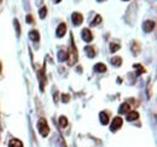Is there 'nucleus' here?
Segmentation results:
<instances>
[{"mask_svg":"<svg viewBox=\"0 0 157 147\" xmlns=\"http://www.w3.org/2000/svg\"><path fill=\"white\" fill-rule=\"evenodd\" d=\"M70 47H69V51H68V64L69 65H74L76 62H78V51H76V46L73 41V35L70 36Z\"/></svg>","mask_w":157,"mask_h":147,"instance_id":"obj_1","label":"nucleus"},{"mask_svg":"<svg viewBox=\"0 0 157 147\" xmlns=\"http://www.w3.org/2000/svg\"><path fill=\"white\" fill-rule=\"evenodd\" d=\"M38 130H39L40 135L42 138H46L50 133V127L47 124V121L45 118H40L39 122H38Z\"/></svg>","mask_w":157,"mask_h":147,"instance_id":"obj_2","label":"nucleus"},{"mask_svg":"<svg viewBox=\"0 0 157 147\" xmlns=\"http://www.w3.org/2000/svg\"><path fill=\"white\" fill-rule=\"evenodd\" d=\"M122 124H123L122 118L121 117H115V118H113V122L110 124V130L111 131H117L118 129L122 127Z\"/></svg>","mask_w":157,"mask_h":147,"instance_id":"obj_3","label":"nucleus"},{"mask_svg":"<svg viewBox=\"0 0 157 147\" xmlns=\"http://www.w3.org/2000/svg\"><path fill=\"white\" fill-rule=\"evenodd\" d=\"M38 77H39L40 81V91L44 92V88H45V83H46V76H45V69H40L38 71Z\"/></svg>","mask_w":157,"mask_h":147,"instance_id":"obj_4","label":"nucleus"},{"mask_svg":"<svg viewBox=\"0 0 157 147\" xmlns=\"http://www.w3.org/2000/svg\"><path fill=\"white\" fill-rule=\"evenodd\" d=\"M81 36L83 39V41H86V42H91L92 39H93V35H92V33L88 28H85V29L81 30Z\"/></svg>","mask_w":157,"mask_h":147,"instance_id":"obj_5","label":"nucleus"},{"mask_svg":"<svg viewBox=\"0 0 157 147\" xmlns=\"http://www.w3.org/2000/svg\"><path fill=\"white\" fill-rule=\"evenodd\" d=\"M155 28V22L154 21H145L143 23V29L145 33H151Z\"/></svg>","mask_w":157,"mask_h":147,"instance_id":"obj_6","label":"nucleus"},{"mask_svg":"<svg viewBox=\"0 0 157 147\" xmlns=\"http://www.w3.org/2000/svg\"><path fill=\"white\" fill-rule=\"evenodd\" d=\"M71 21H73V24L78 27V25H80V24L82 23L83 16H82L81 13H78V12H74V13L71 15Z\"/></svg>","mask_w":157,"mask_h":147,"instance_id":"obj_7","label":"nucleus"},{"mask_svg":"<svg viewBox=\"0 0 157 147\" xmlns=\"http://www.w3.org/2000/svg\"><path fill=\"white\" fill-rule=\"evenodd\" d=\"M65 32H67L65 23H60L58 27H57V29H56V35H57V37H63L64 34H65Z\"/></svg>","mask_w":157,"mask_h":147,"instance_id":"obj_8","label":"nucleus"},{"mask_svg":"<svg viewBox=\"0 0 157 147\" xmlns=\"http://www.w3.org/2000/svg\"><path fill=\"white\" fill-rule=\"evenodd\" d=\"M127 121L128 122H132V121H137L138 118H139V113H138L137 111H129L128 113H127Z\"/></svg>","mask_w":157,"mask_h":147,"instance_id":"obj_9","label":"nucleus"},{"mask_svg":"<svg viewBox=\"0 0 157 147\" xmlns=\"http://www.w3.org/2000/svg\"><path fill=\"white\" fill-rule=\"evenodd\" d=\"M94 71L96 73H99V74H101V73H105L106 71V65L105 64H103V63H97L96 65H94Z\"/></svg>","mask_w":157,"mask_h":147,"instance_id":"obj_10","label":"nucleus"},{"mask_svg":"<svg viewBox=\"0 0 157 147\" xmlns=\"http://www.w3.org/2000/svg\"><path fill=\"white\" fill-rule=\"evenodd\" d=\"M29 39H30L32 41H34V42H39L40 35H39V33H38V30H30V32H29Z\"/></svg>","mask_w":157,"mask_h":147,"instance_id":"obj_11","label":"nucleus"},{"mask_svg":"<svg viewBox=\"0 0 157 147\" xmlns=\"http://www.w3.org/2000/svg\"><path fill=\"white\" fill-rule=\"evenodd\" d=\"M131 110V105L128 104V103H123L121 106H120V109H118V113H128Z\"/></svg>","mask_w":157,"mask_h":147,"instance_id":"obj_12","label":"nucleus"},{"mask_svg":"<svg viewBox=\"0 0 157 147\" xmlns=\"http://www.w3.org/2000/svg\"><path fill=\"white\" fill-rule=\"evenodd\" d=\"M85 52H86V55L88 58H94L96 57V50H94V47H92V46H87L86 48H85Z\"/></svg>","mask_w":157,"mask_h":147,"instance_id":"obj_13","label":"nucleus"},{"mask_svg":"<svg viewBox=\"0 0 157 147\" xmlns=\"http://www.w3.org/2000/svg\"><path fill=\"white\" fill-rule=\"evenodd\" d=\"M99 119H100V123L103 126H106L109 123V117H108L106 112H100L99 113Z\"/></svg>","mask_w":157,"mask_h":147,"instance_id":"obj_14","label":"nucleus"},{"mask_svg":"<svg viewBox=\"0 0 157 147\" xmlns=\"http://www.w3.org/2000/svg\"><path fill=\"white\" fill-rule=\"evenodd\" d=\"M9 147H23V144L18 139H11L9 142Z\"/></svg>","mask_w":157,"mask_h":147,"instance_id":"obj_15","label":"nucleus"},{"mask_svg":"<svg viewBox=\"0 0 157 147\" xmlns=\"http://www.w3.org/2000/svg\"><path fill=\"white\" fill-rule=\"evenodd\" d=\"M68 59V51H59L58 52V60L59 62H64Z\"/></svg>","mask_w":157,"mask_h":147,"instance_id":"obj_16","label":"nucleus"},{"mask_svg":"<svg viewBox=\"0 0 157 147\" xmlns=\"http://www.w3.org/2000/svg\"><path fill=\"white\" fill-rule=\"evenodd\" d=\"M111 64L114 66H121L122 65V58L121 57H114L111 59Z\"/></svg>","mask_w":157,"mask_h":147,"instance_id":"obj_17","label":"nucleus"},{"mask_svg":"<svg viewBox=\"0 0 157 147\" xmlns=\"http://www.w3.org/2000/svg\"><path fill=\"white\" fill-rule=\"evenodd\" d=\"M68 126V119L65 116H60L59 117V127L60 128H65Z\"/></svg>","mask_w":157,"mask_h":147,"instance_id":"obj_18","label":"nucleus"},{"mask_svg":"<svg viewBox=\"0 0 157 147\" xmlns=\"http://www.w3.org/2000/svg\"><path fill=\"white\" fill-rule=\"evenodd\" d=\"M46 15H47V7L46 6H44V7H41L39 11V16L41 19H44L46 17Z\"/></svg>","mask_w":157,"mask_h":147,"instance_id":"obj_19","label":"nucleus"},{"mask_svg":"<svg viewBox=\"0 0 157 147\" xmlns=\"http://www.w3.org/2000/svg\"><path fill=\"white\" fill-rule=\"evenodd\" d=\"M120 45L118 43H115V42H111L110 43V50H111V52H117L118 50H120Z\"/></svg>","mask_w":157,"mask_h":147,"instance_id":"obj_20","label":"nucleus"},{"mask_svg":"<svg viewBox=\"0 0 157 147\" xmlns=\"http://www.w3.org/2000/svg\"><path fill=\"white\" fill-rule=\"evenodd\" d=\"M100 22H101V17H100L99 15H97V16H96V18L92 21L91 25H94V27H96V25H99V24H100Z\"/></svg>","mask_w":157,"mask_h":147,"instance_id":"obj_21","label":"nucleus"},{"mask_svg":"<svg viewBox=\"0 0 157 147\" xmlns=\"http://www.w3.org/2000/svg\"><path fill=\"white\" fill-rule=\"evenodd\" d=\"M139 43H138L137 41H134L133 42V45H132V51H134V55H138V52H139Z\"/></svg>","mask_w":157,"mask_h":147,"instance_id":"obj_22","label":"nucleus"},{"mask_svg":"<svg viewBox=\"0 0 157 147\" xmlns=\"http://www.w3.org/2000/svg\"><path fill=\"white\" fill-rule=\"evenodd\" d=\"M134 68H137V69H138L137 75H141V74L145 73V69H144L141 65H139V64H136V65H134Z\"/></svg>","mask_w":157,"mask_h":147,"instance_id":"obj_23","label":"nucleus"},{"mask_svg":"<svg viewBox=\"0 0 157 147\" xmlns=\"http://www.w3.org/2000/svg\"><path fill=\"white\" fill-rule=\"evenodd\" d=\"M69 100H70L69 94H63V95H62V101H63V103H69Z\"/></svg>","mask_w":157,"mask_h":147,"instance_id":"obj_24","label":"nucleus"},{"mask_svg":"<svg viewBox=\"0 0 157 147\" xmlns=\"http://www.w3.org/2000/svg\"><path fill=\"white\" fill-rule=\"evenodd\" d=\"M15 27H16V29H17V35H20L21 34V27H20V23H18V21H17V19H15Z\"/></svg>","mask_w":157,"mask_h":147,"instance_id":"obj_25","label":"nucleus"},{"mask_svg":"<svg viewBox=\"0 0 157 147\" xmlns=\"http://www.w3.org/2000/svg\"><path fill=\"white\" fill-rule=\"evenodd\" d=\"M27 22H28V23H33V17H32L30 15L27 16Z\"/></svg>","mask_w":157,"mask_h":147,"instance_id":"obj_26","label":"nucleus"},{"mask_svg":"<svg viewBox=\"0 0 157 147\" xmlns=\"http://www.w3.org/2000/svg\"><path fill=\"white\" fill-rule=\"evenodd\" d=\"M55 2H56V4H58V2H60V0H55Z\"/></svg>","mask_w":157,"mask_h":147,"instance_id":"obj_27","label":"nucleus"},{"mask_svg":"<svg viewBox=\"0 0 157 147\" xmlns=\"http://www.w3.org/2000/svg\"><path fill=\"white\" fill-rule=\"evenodd\" d=\"M0 70H1V65H0Z\"/></svg>","mask_w":157,"mask_h":147,"instance_id":"obj_28","label":"nucleus"},{"mask_svg":"<svg viewBox=\"0 0 157 147\" xmlns=\"http://www.w3.org/2000/svg\"><path fill=\"white\" fill-rule=\"evenodd\" d=\"M124 1H128V0H124Z\"/></svg>","mask_w":157,"mask_h":147,"instance_id":"obj_29","label":"nucleus"},{"mask_svg":"<svg viewBox=\"0 0 157 147\" xmlns=\"http://www.w3.org/2000/svg\"><path fill=\"white\" fill-rule=\"evenodd\" d=\"M98 1H101V0H98Z\"/></svg>","mask_w":157,"mask_h":147,"instance_id":"obj_30","label":"nucleus"},{"mask_svg":"<svg viewBox=\"0 0 157 147\" xmlns=\"http://www.w3.org/2000/svg\"><path fill=\"white\" fill-rule=\"evenodd\" d=\"M0 1H1V0H0Z\"/></svg>","mask_w":157,"mask_h":147,"instance_id":"obj_31","label":"nucleus"}]
</instances>
